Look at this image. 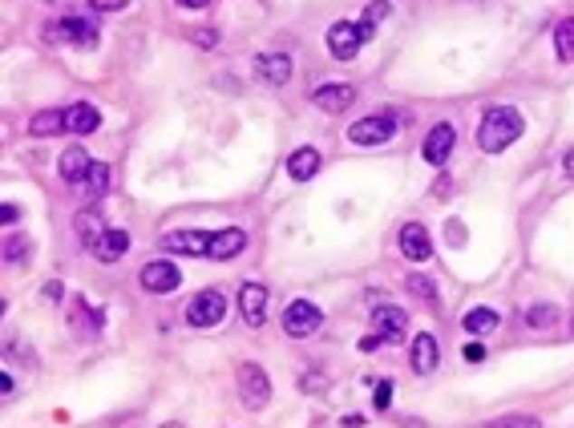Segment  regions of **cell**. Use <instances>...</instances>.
I'll list each match as a JSON object with an SVG mask.
<instances>
[{
	"label": "cell",
	"instance_id": "f1b7e54d",
	"mask_svg": "<svg viewBox=\"0 0 574 428\" xmlns=\"http://www.w3.org/2000/svg\"><path fill=\"white\" fill-rule=\"evenodd\" d=\"M29 247H33L29 239H8L5 243V259H8V263H24V259H29Z\"/></svg>",
	"mask_w": 574,
	"mask_h": 428
},
{
	"label": "cell",
	"instance_id": "277c9868",
	"mask_svg": "<svg viewBox=\"0 0 574 428\" xmlns=\"http://www.w3.org/2000/svg\"><path fill=\"white\" fill-rule=\"evenodd\" d=\"M223 316H227V295L215 291V287L198 291L195 300H190V308H187L190 328H215V323H223Z\"/></svg>",
	"mask_w": 574,
	"mask_h": 428
},
{
	"label": "cell",
	"instance_id": "836d02e7",
	"mask_svg": "<svg viewBox=\"0 0 574 428\" xmlns=\"http://www.w3.org/2000/svg\"><path fill=\"white\" fill-rule=\"evenodd\" d=\"M380 344H388V339L380 336V331H377V336H364V339H360V352H377Z\"/></svg>",
	"mask_w": 574,
	"mask_h": 428
},
{
	"label": "cell",
	"instance_id": "603a6c76",
	"mask_svg": "<svg viewBox=\"0 0 574 428\" xmlns=\"http://www.w3.org/2000/svg\"><path fill=\"white\" fill-rule=\"evenodd\" d=\"M502 323V316L493 308H474V311H465V319H461V328L469 331V336H485V331H493Z\"/></svg>",
	"mask_w": 574,
	"mask_h": 428
},
{
	"label": "cell",
	"instance_id": "6da1fadb",
	"mask_svg": "<svg viewBox=\"0 0 574 428\" xmlns=\"http://www.w3.org/2000/svg\"><path fill=\"white\" fill-rule=\"evenodd\" d=\"M521 129H526V126H521V113L518 109L493 106V109H485L482 126H477V146H482L485 154H502L506 146L518 142Z\"/></svg>",
	"mask_w": 574,
	"mask_h": 428
},
{
	"label": "cell",
	"instance_id": "4fadbf2b",
	"mask_svg": "<svg viewBox=\"0 0 574 428\" xmlns=\"http://www.w3.org/2000/svg\"><path fill=\"white\" fill-rule=\"evenodd\" d=\"M255 77L263 85H287V77H292V57L287 53H259L255 57Z\"/></svg>",
	"mask_w": 574,
	"mask_h": 428
},
{
	"label": "cell",
	"instance_id": "8992f818",
	"mask_svg": "<svg viewBox=\"0 0 574 428\" xmlns=\"http://www.w3.org/2000/svg\"><path fill=\"white\" fill-rule=\"evenodd\" d=\"M239 396L247 408H267V400H272V380H267V372L259 368V364H243L239 368Z\"/></svg>",
	"mask_w": 574,
	"mask_h": 428
},
{
	"label": "cell",
	"instance_id": "3957f363",
	"mask_svg": "<svg viewBox=\"0 0 574 428\" xmlns=\"http://www.w3.org/2000/svg\"><path fill=\"white\" fill-rule=\"evenodd\" d=\"M372 24H352V21H336L332 29H328V53L336 61H352L360 53V45L372 37Z\"/></svg>",
	"mask_w": 574,
	"mask_h": 428
},
{
	"label": "cell",
	"instance_id": "30bf717a",
	"mask_svg": "<svg viewBox=\"0 0 574 428\" xmlns=\"http://www.w3.org/2000/svg\"><path fill=\"white\" fill-rule=\"evenodd\" d=\"M211 243H215V234H206V231H170L162 239V247L170 255H211Z\"/></svg>",
	"mask_w": 574,
	"mask_h": 428
},
{
	"label": "cell",
	"instance_id": "83f0119b",
	"mask_svg": "<svg viewBox=\"0 0 574 428\" xmlns=\"http://www.w3.org/2000/svg\"><path fill=\"white\" fill-rule=\"evenodd\" d=\"M408 291L416 295V300H425V303H441V295H437V283H433L429 275H408Z\"/></svg>",
	"mask_w": 574,
	"mask_h": 428
},
{
	"label": "cell",
	"instance_id": "52a82bcc",
	"mask_svg": "<svg viewBox=\"0 0 574 428\" xmlns=\"http://www.w3.org/2000/svg\"><path fill=\"white\" fill-rule=\"evenodd\" d=\"M320 323H324V311H320L316 303H308V300L287 303V311H283V331H287V336L303 339V336H311Z\"/></svg>",
	"mask_w": 574,
	"mask_h": 428
},
{
	"label": "cell",
	"instance_id": "74e56055",
	"mask_svg": "<svg viewBox=\"0 0 574 428\" xmlns=\"http://www.w3.org/2000/svg\"><path fill=\"white\" fill-rule=\"evenodd\" d=\"M195 41H198V45H215V41H219V33H195Z\"/></svg>",
	"mask_w": 574,
	"mask_h": 428
},
{
	"label": "cell",
	"instance_id": "7a4b0ae2",
	"mask_svg": "<svg viewBox=\"0 0 574 428\" xmlns=\"http://www.w3.org/2000/svg\"><path fill=\"white\" fill-rule=\"evenodd\" d=\"M397 134V113H368V118H356L348 126V142L356 146H385Z\"/></svg>",
	"mask_w": 574,
	"mask_h": 428
},
{
	"label": "cell",
	"instance_id": "ffe728a7",
	"mask_svg": "<svg viewBox=\"0 0 574 428\" xmlns=\"http://www.w3.org/2000/svg\"><path fill=\"white\" fill-rule=\"evenodd\" d=\"M90 154L81 150V146H73V150H65L61 154V162H57V174L65 182H85V174H90Z\"/></svg>",
	"mask_w": 574,
	"mask_h": 428
},
{
	"label": "cell",
	"instance_id": "d6a6232c",
	"mask_svg": "<svg viewBox=\"0 0 574 428\" xmlns=\"http://www.w3.org/2000/svg\"><path fill=\"white\" fill-rule=\"evenodd\" d=\"M93 8H98V13H118V8H126L129 0H90Z\"/></svg>",
	"mask_w": 574,
	"mask_h": 428
},
{
	"label": "cell",
	"instance_id": "f35d334b",
	"mask_svg": "<svg viewBox=\"0 0 574 428\" xmlns=\"http://www.w3.org/2000/svg\"><path fill=\"white\" fill-rule=\"evenodd\" d=\"M562 170H567V178H574V150L562 158Z\"/></svg>",
	"mask_w": 574,
	"mask_h": 428
},
{
	"label": "cell",
	"instance_id": "d590c367",
	"mask_svg": "<svg viewBox=\"0 0 574 428\" xmlns=\"http://www.w3.org/2000/svg\"><path fill=\"white\" fill-rule=\"evenodd\" d=\"M0 218H5V223L13 226L16 218H21V211H16V203H5V206H0Z\"/></svg>",
	"mask_w": 574,
	"mask_h": 428
},
{
	"label": "cell",
	"instance_id": "4316f807",
	"mask_svg": "<svg viewBox=\"0 0 574 428\" xmlns=\"http://www.w3.org/2000/svg\"><path fill=\"white\" fill-rule=\"evenodd\" d=\"M554 53L559 61H574V16L559 21V29H554Z\"/></svg>",
	"mask_w": 574,
	"mask_h": 428
},
{
	"label": "cell",
	"instance_id": "d6986e66",
	"mask_svg": "<svg viewBox=\"0 0 574 428\" xmlns=\"http://www.w3.org/2000/svg\"><path fill=\"white\" fill-rule=\"evenodd\" d=\"M243 247H247V231H243V226H227V231L215 234V243H211V259H234Z\"/></svg>",
	"mask_w": 574,
	"mask_h": 428
},
{
	"label": "cell",
	"instance_id": "484cf974",
	"mask_svg": "<svg viewBox=\"0 0 574 428\" xmlns=\"http://www.w3.org/2000/svg\"><path fill=\"white\" fill-rule=\"evenodd\" d=\"M559 323V308L554 303H534V308L526 311V328H534V331H546V328H554Z\"/></svg>",
	"mask_w": 574,
	"mask_h": 428
},
{
	"label": "cell",
	"instance_id": "f546056e",
	"mask_svg": "<svg viewBox=\"0 0 574 428\" xmlns=\"http://www.w3.org/2000/svg\"><path fill=\"white\" fill-rule=\"evenodd\" d=\"M388 13H393V5H388V0H372V5L364 8V24H372V29H377Z\"/></svg>",
	"mask_w": 574,
	"mask_h": 428
},
{
	"label": "cell",
	"instance_id": "7402d4cb",
	"mask_svg": "<svg viewBox=\"0 0 574 428\" xmlns=\"http://www.w3.org/2000/svg\"><path fill=\"white\" fill-rule=\"evenodd\" d=\"M65 129V109H41L37 118L29 121V134L33 138H53Z\"/></svg>",
	"mask_w": 574,
	"mask_h": 428
},
{
	"label": "cell",
	"instance_id": "8d00e7d4",
	"mask_svg": "<svg viewBox=\"0 0 574 428\" xmlns=\"http://www.w3.org/2000/svg\"><path fill=\"white\" fill-rule=\"evenodd\" d=\"M41 300H61V283H45V291H41Z\"/></svg>",
	"mask_w": 574,
	"mask_h": 428
},
{
	"label": "cell",
	"instance_id": "5bb4252c",
	"mask_svg": "<svg viewBox=\"0 0 574 428\" xmlns=\"http://www.w3.org/2000/svg\"><path fill=\"white\" fill-rule=\"evenodd\" d=\"M401 255L413 259V263H425V259L433 255V239H429V231H425L421 223H408L401 231Z\"/></svg>",
	"mask_w": 574,
	"mask_h": 428
},
{
	"label": "cell",
	"instance_id": "9c48e42d",
	"mask_svg": "<svg viewBox=\"0 0 574 428\" xmlns=\"http://www.w3.org/2000/svg\"><path fill=\"white\" fill-rule=\"evenodd\" d=\"M352 101H356V90L344 85V81H324V85H316V93H311V106L324 109V113H344Z\"/></svg>",
	"mask_w": 574,
	"mask_h": 428
},
{
	"label": "cell",
	"instance_id": "5b68a950",
	"mask_svg": "<svg viewBox=\"0 0 574 428\" xmlns=\"http://www.w3.org/2000/svg\"><path fill=\"white\" fill-rule=\"evenodd\" d=\"M45 37L49 41H73V45H81V49H93L98 45V21H90V16H65V21L49 24Z\"/></svg>",
	"mask_w": 574,
	"mask_h": 428
},
{
	"label": "cell",
	"instance_id": "e0dca14e",
	"mask_svg": "<svg viewBox=\"0 0 574 428\" xmlns=\"http://www.w3.org/2000/svg\"><path fill=\"white\" fill-rule=\"evenodd\" d=\"M90 251H93V259H98V263H118V259L129 251V234L126 231H106L98 239V247H90Z\"/></svg>",
	"mask_w": 574,
	"mask_h": 428
},
{
	"label": "cell",
	"instance_id": "ba28073f",
	"mask_svg": "<svg viewBox=\"0 0 574 428\" xmlns=\"http://www.w3.org/2000/svg\"><path fill=\"white\" fill-rule=\"evenodd\" d=\"M138 279H142L146 291L167 295V291H174V287L182 283V271L174 263H167V259H154V263H146L142 271H138Z\"/></svg>",
	"mask_w": 574,
	"mask_h": 428
},
{
	"label": "cell",
	"instance_id": "ab89813d",
	"mask_svg": "<svg viewBox=\"0 0 574 428\" xmlns=\"http://www.w3.org/2000/svg\"><path fill=\"white\" fill-rule=\"evenodd\" d=\"M178 5H182V8H206L211 0H178Z\"/></svg>",
	"mask_w": 574,
	"mask_h": 428
},
{
	"label": "cell",
	"instance_id": "ac0fdd59",
	"mask_svg": "<svg viewBox=\"0 0 574 428\" xmlns=\"http://www.w3.org/2000/svg\"><path fill=\"white\" fill-rule=\"evenodd\" d=\"M98 126H101V113L93 106H85V101H77V106L65 109V129H69V134H93Z\"/></svg>",
	"mask_w": 574,
	"mask_h": 428
},
{
	"label": "cell",
	"instance_id": "9a60e30c",
	"mask_svg": "<svg viewBox=\"0 0 574 428\" xmlns=\"http://www.w3.org/2000/svg\"><path fill=\"white\" fill-rule=\"evenodd\" d=\"M437 360H441V344L429 336V331H421V336L413 339V372L416 376H433Z\"/></svg>",
	"mask_w": 574,
	"mask_h": 428
},
{
	"label": "cell",
	"instance_id": "4dcf8cb0",
	"mask_svg": "<svg viewBox=\"0 0 574 428\" xmlns=\"http://www.w3.org/2000/svg\"><path fill=\"white\" fill-rule=\"evenodd\" d=\"M485 428H542L534 416H502V421H490Z\"/></svg>",
	"mask_w": 574,
	"mask_h": 428
},
{
	"label": "cell",
	"instance_id": "7c38bea8",
	"mask_svg": "<svg viewBox=\"0 0 574 428\" xmlns=\"http://www.w3.org/2000/svg\"><path fill=\"white\" fill-rule=\"evenodd\" d=\"M239 311L247 328H263L267 319V287L263 283H243L239 287Z\"/></svg>",
	"mask_w": 574,
	"mask_h": 428
},
{
	"label": "cell",
	"instance_id": "d4e9b609",
	"mask_svg": "<svg viewBox=\"0 0 574 428\" xmlns=\"http://www.w3.org/2000/svg\"><path fill=\"white\" fill-rule=\"evenodd\" d=\"M85 195H90V198H106L110 195V166L106 162L90 166V174H85Z\"/></svg>",
	"mask_w": 574,
	"mask_h": 428
},
{
	"label": "cell",
	"instance_id": "44dd1931",
	"mask_svg": "<svg viewBox=\"0 0 574 428\" xmlns=\"http://www.w3.org/2000/svg\"><path fill=\"white\" fill-rule=\"evenodd\" d=\"M320 170V150H311V146H303V150H295L292 158H287V174H292V182H311V174Z\"/></svg>",
	"mask_w": 574,
	"mask_h": 428
},
{
	"label": "cell",
	"instance_id": "8fae6325",
	"mask_svg": "<svg viewBox=\"0 0 574 428\" xmlns=\"http://www.w3.org/2000/svg\"><path fill=\"white\" fill-rule=\"evenodd\" d=\"M454 142H457V129L449 126V121H441V126H433V129H429V138H425V146H421L425 162H433V166H445V162H449V154H454Z\"/></svg>",
	"mask_w": 574,
	"mask_h": 428
},
{
	"label": "cell",
	"instance_id": "1f68e13d",
	"mask_svg": "<svg viewBox=\"0 0 574 428\" xmlns=\"http://www.w3.org/2000/svg\"><path fill=\"white\" fill-rule=\"evenodd\" d=\"M388 400H393V384H388V380H380V384H377V396H372V404H377V413H385V408H388Z\"/></svg>",
	"mask_w": 574,
	"mask_h": 428
},
{
	"label": "cell",
	"instance_id": "60d3db41",
	"mask_svg": "<svg viewBox=\"0 0 574 428\" xmlns=\"http://www.w3.org/2000/svg\"><path fill=\"white\" fill-rule=\"evenodd\" d=\"M158 428H182L178 421H167V424H158Z\"/></svg>",
	"mask_w": 574,
	"mask_h": 428
},
{
	"label": "cell",
	"instance_id": "e575fe53",
	"mask_svg": "<svg viewBox=\"0 0 574 428\" xmlns=\"http://www.w3.org/2000/svg\"><path fill=\"white\" fill-rule=\"evenodd\" d=\"M465 360L469 364H482L485 360V347L482 344H465Z\"/></svg>",
	"mask_w": 574,
	"mask_h": 428
},
{
	"label": "cell",
	"instance_id": "2e32d148",
	"mask_svg": "<svg viewBox=\"0 0 574 428\" xmlns=\"http://www.w3.org/2000/svg\"><path fill=\"white\" fill-rule=\"evenodd\" d=\"M372 323H377V331L388 339V344H397V339H401L405 331H408V316H405L401 308H388V303L372 311Z\"/></svg>",
	"mask_w": 574,
	"mask_h": 428
},
{
	"label": "cell",
	"instance_id": "cb8c5ba5",
	"mask_svg": "<svg viewBox=\"0 0 574 428\" xmlns=\"http://www.w3.org/2000/svg\"><path fill=\"white\" fill-rule=\"evenodd\" d=\"M77 234H81L85 247H98V239L106 234V226H101V214H98V211H81V214H77Z\"/></svg>",
	"mask_w": 574,
	"mask_h": 428
}]
</instances>
